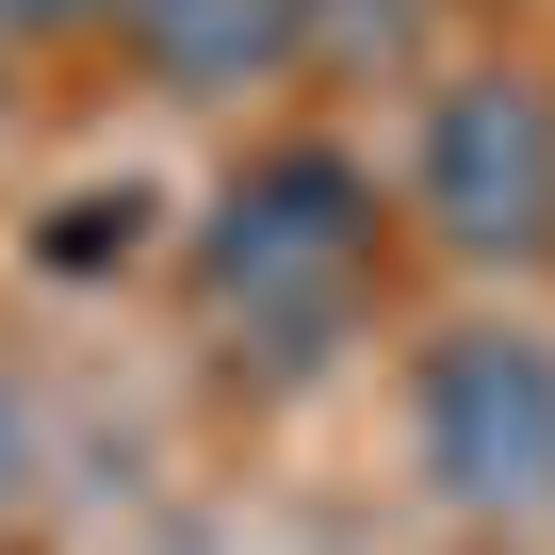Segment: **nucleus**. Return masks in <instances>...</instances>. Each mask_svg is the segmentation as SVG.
I'll return each mask as SVG.
<instances>
[{
    "label": "nucleus",
    "mask_w": 555,
    "mask_h": 555,
    "mask_svg": "<svg viewBox=\"0 0 555 555\" xmlns=\"http://www.w3.org/2000/svg\"><path fill=\"white\" fill-rule=\"evenodd\" d=\"M360 261H376V180L344 147H261L212 229H196V278H212V311L261 327L278 360H311L344 311H360Z\"/></svg>",
    "instance_id": "f257e3e1"
},
{
    "label": "nucleus",
    "mask_w": 555,
    "mask_h": 555,
    "mask_svg": "<svg viewBox=\"0 0 555 555\" xmlns=\"http://www.w3.org/2000/svg\"><path fill=\"white\" fill-rule=\"evenodd\" d=\"M409 441L441 506H555V344L539 327H441L409 376Z\"/></svg>",
    "instance_id": "f03ea898"
},
{
    "label": "nucleus",
    "mask_w": 555,
    "mask_h": 555,
    "mask_svg": "<svg viewBox=\"0 0 555 555\" xmlns=\"http://www.w3.org/2000/svg\"><path fill=\"white\" fill-rule=\"evenodd\" d=\"M409 196H425V229L474 245V261L555 245V99H539L522 66L441 82V99H425V147H409Z\"/></svg>",
    "instance_id": "7ed1b4c3"
},
{
    "label": "nucleus",
    "mask_w": 555,
    "mask_h": 555,
    "mask_svg": "<svg viewBox=\"0 0 555 555\" xmlns=\"http://www.w3.org/2000/svg\"><path fill=\"white\" fill-rule=\"evenodd\" d=\"M115 17H131V50H147L180 99H229V82H261V66H295L311 0H115Z\"/></svg>",
    "instance_id": "20e7f679"
},
{
    "label": "nucleus",
    "mask_w": 555,
    "mask_h": 555,
    "mask_svg": "<svg viewBox=\"0 0 555 555\" xmlns=\"http://www.w3.org/2000/svg\"><path fill=\"white\" fill-rule=\"evenodd\" d=\"M66 17H99V0H0V34H66Z\"/></svg>",
    "instance_id": "39448f33"
},
{
    "label": "nucleus",
    "mask_w": 555,
    "mask_h": 555,
    "mask_svg": "<svg viewBox=\"0 0 555 555\" xmlns=\"http://www.w3.org/2000/svg\"><path fill=\"white\" fill-rule=\"evenodd\" d=\"M0 506H17V392H0Z\"/></svg>",
    "instance_id": "423d86ee"
}]
</instances>
